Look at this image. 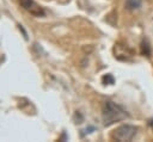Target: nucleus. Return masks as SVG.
Instances as JSON below:
<instances>
[{
    "mask_svg": "<svg viewBox=\"0 0 153 142\" xmlns=\"http://www.w3.org/2000/svg\"><path fill=\"white\" fill-rule=\"evenodd\" d=\"M137 132V128L131 124H123L116 128L112 132V138L120 142H129L131 141Z\"/></svg>",
    "mask_w": 153,
    "mask_h": 142,
    "instance_id": "obj_2",
    "label": "nucleus"
},
{
    "mask_svg": "<svg viewBox=\"0 0 153 142\" xmlns=\"http://www.w3.org/2000/svg\"><path fill=\"white\" fill-rule=\"evenodd\" d=\"M19 4L23 6L24 10H26L30 14H32L35 17H41L44 14L43 8L39 5H37L33 0H19Z\"/></svg>",
    "mask_w": 153,
    "mask_h": 142,
    "instance_id": "obj_3",
    "label": "nucleus"
},
{
    "mask_svg": "<svg viewBox=\"0 0 153 142\" xmlns=\"http://www.w3.org/2000/svg\"><path fill=\"white\" fill-rule=\"evenodd\" d=\"M151 45H149V43L146 41V39H143L142 42H141V54L143 55V56H147V57H149L151 56Z\"/></svg>",
    "mask_w": 153,
    "mask_h": 142,
    "instance_id": "obj_5",
    "label": "nucleus"
},
{
    "mask_svg": "<svg viewBox=\"0 0 153 142\" xmlns=\"http://www.w3.org/2000/svg\"><path fill=\"white\" fill-rule=\"evenodd\" d=\"M103 81H104V84L112 85V84L115 82V79H114V76H112L111 74H106V75L103 76Z\"/></svg>",
    "mask_w": 153,
    "mask_h": 142,
    "instance_id": "obj_6",
    "label": "nucleus"
},
{
    "mask_svg": "<svg viewBox=\"0 0 153 142\" xmlns=\"http://www.w3.org/2000/svg\"><path fill=\"white\" fill-rule=\"evenodd\" d=\"M142 5V0H126V8L128 11H135V10H139Z\"/></svg>",
    "mask_w": 153,
    "mask_h": 142,
    "instance_id": "obj_4",
    "label": "nucleus"
},
{
    "mask_svg": "<svg viewBox=\"0 0 153 142\" xmlns=\"http://www.w3.org/2000/svg\"><path fill=\"white\" fill-rule=\"evenodd\" d=\"M102 111H103V121L105 126H109L116 122L123 121L129 116L121 105L114 101H105Z\"/></svg>",
    "mask_w": 153,
    "mask_h": 142,
    "instance_id": "obj_1",
    "label": "nucleus"
}]
</instances>
